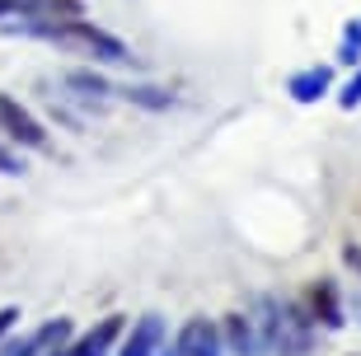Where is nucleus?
<instances>
[{"mask_svg": "<svg viewBox=\"0 0 361 356\" xmlns=\"http://www.w3.org/2000/svg\"><path fill=\"white\" fill-rule=\"evenodd\" d=\"M338 104H343V108H357V104H361V70L348 80V85H343V94H338Z\"/></svg>", "mask_w": 361, "mask_h": 356, "instance_id": "4468645a", "label": "nucleus"}, {"mask_svg": "<svg viewBox=\"0 0 361 356\" xmlns=\"http://www.w3.org/2000/svg\"><path fill=\"white\" fill-rule=\"evenodd\" d=\"M42 42H52L61 52L71 56H85L90 66H132L136 56L132 47L118 38V33H108V28L90 24V19H71V24H52L42 33Z\"/></svg>", "mask_w": 361, "mask_h": 356, "instance_id": "f03ea898", "label": "nucleus"}, {"mask_svg": "<svg viewBox=\"0 0 361 356\" xmlns=\"http://www.w3.org/2000/svg\"><path fill=\"white\" fill-rule=\"evenodd\" d=\"M28 164H24V155H19V145H10L5 136H0V173H10V178H19Z\"/></svg>", "mask_w": 361, "mask_h": 356, "instance_id": "ddd939ff", "label": "nucleus"}, {"mask_svg": "<svg viewBox=\"0 0 361 356\" xmlns=\"http://www.w3.org/2000/svg\"><path fill=\"white\" fill-rule=\"evenodd\" d=\"M254 329L263 338L268 356H305L314 343V319L295 300H277V295H258L254 300Z\"/></svg>", "mask_w": 361, "mask_h": 356, "instance_id": "f257e3e1", "label": "nucleus"}, {"mask_svg": "<svg viewBox=\"0 0 361 356\" xmlns=\"http://www.w3.org/2000/svg\"><path fill=\"white\" fill-rule=\"evenodd\" d=\"M61 90H71L66 99H71V104H80V108H90V113H104V108L118 99V85H113L104 70H94V66L66 70V75H61Z\"/></svg>", "mask_w": 361, "mask_h": 356, "instance_id": "20e7f679", "label": "nucleus"}, {"mask_svg": "<svg viewBox=\"0 0 361 356\" xmlns=\"http://www.w3.org/2000/svg\"><path fill=\"white\" fill-rule=\"evenodd\" d=\"M71 338V319H47L42 329L24 333L19 343H0V356H42L47 347H61Z\"/></svg>", "mask_w": 361, "mask_h": 356, "instance_id": "0eeeda50", "label": "nucleus"}, {"mask_svg": "<svg viewBox=\"0 0 361 356\" xmlns=\"http://www.w3.org/2000/svg\"><path fill=\"white\" fill-rule=\"evenodd\" d=\"M0 136H5L10 145H24V150H52L47 127H42L14 94H0Z\"/></svg>", "mask_w": 361, "mask_h": 356, "instance_id": "7ed1b4c3", "label": "nucleus"}, {"mask_svg": "<svg viewBox=\"0 0 361 356\" xmlns=\"http://www.w3.org/2000/svg\"><path fill=\"white\" fill-rule=\"evenodd\" d=\"M338 61H343V66H357V61H361V47L343 38V47H338Z\"/></svg>", "mask_w": 361, "mask_h": 356, "instance_id": "dca6fc26", "label": "nucleus"}, {"mask_svg": "<svg viewBox=\"0 0 361 356\" xmlns=\"http://www.w3.org/2000/svg\"><path fill=\"white\" fill-rule=\"evenodd\" d=\"M310 319L324 324V329H343V305H338L334 281H319V286L310 290Z\"/></svg>", "mask_w": 361, "mask_h": 356, "instance_id": "9b49d317", "label": "nucleus"}, {"mask_svg": "<svg viewBox=\"0 0 361 356\" xmlns=\"http://www.w3.org/2000/svg\"><path fill=\"white\" fill-rule=\"evenodd\" d=\"M5 19H19V0H0V24Z\"/></svg>", "mask_w": 361, "mask_h": 356, "instance_id": "a211bd4d", "label": "nucleus"}, {"mask_svg": "<svg viewBox=\"0 0 361 356\" xmlns=\"http://www.w3.org/2000/svg\"><path fill=\"white\" fill-rule=\"evenodd\" d=\"M174 356H226L221 324L216 319H188L174 338Z\"/></svg>", "mask_w": 361, "mask_h": 356, "instance_id": "39448f33", "label": "nucleus"}, {"mask_svg": "<svg viewBox=\"0 0 361 356\" xmlns=\"http://www.w3.org/2000/svg\"><path fill=\"white\" fill-rule=\"evenodd\" d=\"M329 90H334V70L329 66H305L286 80V94H291L295 104H319Z\"/></svg>", "mask_w": 361, "mask_h": 356, "instance_id": "9d476101", "label": "nucleus"}, {"mask_svg": "<svg viewBox=\"0 0 361 356\" xmlns=\"http://www.w3.org/2000/svg\"><path fill=\"white\" fill-rule=\"evenodd\" d=\"M160 347H164V314H141L127 329L118 356H160Z\"/></svg>", "mask_w": 361, "mask_h": 356, "instance_id": "6e6552de", "label": "nucleus"}, {"mask_svg": "<svg viewBox=\"0 0 361 356\" xmlns=\"http://www.w3.org/2000/svg\"><path fill=\"white\" fill-rule=\"evenodd\" d=\"M14 324H19V309H14V305H5V309H0V343L10 338V329H14Z\"/></svg>", "mask_w": 361, "mask_h": 356, "instance_id": "2eb2a0df", "label": "nucleus"}, {"mask_svg": "<svg viewBox=\"0 0 361 356\" xmlns=\"http://www.w3.org/2000/svg\"><path fill=\"white\" fill-rule=\"evenodd\" d=\"M118 99H127L132 108H146V113H164V108H174L178 99L169 90H160V85H122Z\"/></svg>", "mask_w": 361, "mask_h": 356, "instance_id": "f8f14e48", "label": "nucleus"}, {"mask_svg": "<svg viewBox=\"0 0 361 356\" xmlns=\"http://www.w3.org/2000/svg\"><path fill=\"white\" fill-rule=\"evenodd\" d=\"M42 356H66V347H47V352H42Z\"/></svg>", "mask_w": 361, "mask_h": 356, "instance_id": "6ab92c4d", "label": "nucleus"}, {"mask_svg": "<svg viewBox=\"0 0 361 356\" xmlns=\"http://www.w3.org/2000/svg\"><path fill=\"white\" fill-rule=\"evenodd\" d=\"M221 343H226L230 356H268V352H263V338H258L254 314H249V309H235V314L221 319Z\"/></svg>", "mask_w": 361, "mask_h": 356, "instance_id": "423d86ee", "label": "nucleus"}, {"mask_svg": "<svg viewBox=\"0 0 361 356\" xmlns=\"http://www.w3.org/2000/svg\"><path fill=\"white\" fill-rule=\"evenodd\" d=\"M343 263H348L352 272L361 277V244H348V249H343Z\"/></svg>", "mask_w": 361, "mask_h": 356, "instance_id": "f3484780", "label": "nucleus"}, {"mask_svg": "<svg viewBox=\"0 0 361 356\" xmlns=\"http://www.w3.org/2000/svg\"><path fill=\"white\" fill-rule=\"evenodd\" d=\"M122 324H127L122 314L99 319V329H90L80 343H71V347H66V356H108V352H113V343L122 338Z\"/></svg>", "mask_w": 361, "mask_h": 356, "instance_id": "1a4fd4ad", "label": "nucleus"}]
</instances>
